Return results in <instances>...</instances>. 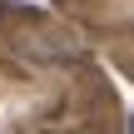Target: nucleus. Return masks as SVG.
<instances>
[{
	"label": "nucleus",
	"instance_id": "f257e3e1",
	"mask_svg": "<svg viewBox=\"0 0 134 134\" xmlns=\"http://www.w3.org/2000/svg\"><path fill=\"white\" fill-rule=\"evenodd\" d=\"M129 134H134V114H129Z\"/></svg>",
	"mask_w": 134,
	"mask_h": 134
}]
</instances>
